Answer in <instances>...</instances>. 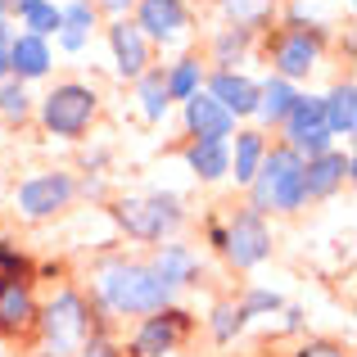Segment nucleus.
Masks as SVG:
<instances>
[{"instance_id":"nucleus-1","label":"nucleus","mask_w":357,"mask_h":357,"mask_svg":"<svg viewBox=\"0 0 357 357\" xmlns=\"http://www.w3.org/2000/svg\"><path fill=\"white\" fill-rule=\"evenodd\" d=\"M96 294L105 298V307H114L122 317H136V312H163L172 289L140 262H109L96 276Z\"/></svg>"},{"instance_id":"nucleus-2","label":"nucleus","mask_w":357,"mask_h":357,"mask_svg":"<svg viewBox=\"0 0 357 357\" xmlns=\"http://www.w3.org/2000/svg\"><path fill=\"white\" fill-rule=\"evenodd\" d=\"M249 185H253V213H294L303 204V158L289 145L267 149Z\"/></svg>"},{"instance_id":"nucleus-3","label":"nucleus","mask_w":357,"mask_h":357,"mask_svg":"<svg viewBox=\"0 0 357 357\" xmlns=\"http://www.w3.org/2000/svg\"><path fill=\"white\" fill-rule=\"evenodd\" d=\"M114 218L118 227L127 231L131 240H163L172 236L176 227H181V204H176V195H145V199H118L114 204Z\"/></svg>"},{"instance_id":"nucleus-4","label":"nucleus","mask_w":357,"mask_h":357,"mask_svg":"<svg viewBox=\"0 0 357 357\" xmlns=\"http://www.w3.org/2000/svg\"><path fill=\"white\" fill-rule=\"evenodd\" d=\"M41 331H45V344L54 349V357L82 349V340H86V331H91V312H86V303H82V294H73V289L54 294L41 312Z\"/></svg>"},{"instance_id":"nucleus-5","label":"nucleus","mask_w":357,"mask_h":357,"mask_svg":"<svg viewBox=\"0 0 357 357\" xmlns=\"http://www.w3.org/2000/svg\"><path fill=\"white\" fill-rule=\"evenodd\" d=\"M96 118V91L82 86V82H68V86H54L41 105V122L54 131V136H82Z\"/></svg>"},{"instance_id":"nucleus-6","label":"nucleus","mask_w":357,"mask_h":357,"mask_svg":"<svg viewBox=\"0 0 357 357\" xmlns=\"http://www.w3.org/2000/svg\"><path fill=\"white\" fill-rule=\"evenodd\" d=\"M285 136H289V149H294L298 158H317V154H326L331 149V131H326V109H321V100H312V96H298L294 100V109L285 114Z\"/></svg>"},{"instance_id":"nucleus-7","label":"nucleus","mask_w":357,"mask_h":357,"mask_svg":"<svg viewBox=\"0 0 357 357\" xmlns=\"http://www.w3.org/2000/svg\"><path fill=\"white\" fill-rule=\"evenodd\" d=\"M222 249H227V258L236 262V267H258V262L271 253V236H267V227H262V213H253V208L236 213Z\"/></svg>"},{"instance_id":"nucleus-8","label":"nucleus","mask_w":357,"mask_h":357,"mask_svg":"<svg viewBox=\"0 0 357 357\" xmlns=\"http://www.w3.org/2000/svg\"><path fill=\"white\" fill-rule=\"evenodd\" d=\"M73 176L68 172H41L32 176V181L18 185V208L27 213V218H50V213H59L63 204L73 199Z\"/></svg>"},{"instance_id":"nucleus-9","label":"nucleus","mask_w":357,"mask_h":357,"mask_svg":"<svg viewBox=\"0 0 357 357\" xmlns=\"http://www.w3.org/2000/svg\"><path fill=\"white\" fill-rule=\"evenodd\" d=\"M181 335H185V312L163 307V312L145 317V326H140L136 340H131V353H136V357H163V353L176 349Z\"/></svg>"},{"instance_id":"nucleus-10","label":"nucleus","mask_w":357,"mask_h":357,"mask_svg":"<svg viewBox=\"0 0 357 357\" xmlns=\"http://www.w3.org/2000/svg\"><path fill=\"white\" fill-rule=\"evenodd\" d=\"M185 127L195 131V140H227L236 131V118L208 96V91H195L185 100Z\"/></svg>"},{"instance_id":"nucleus-11","label":"nucleus","mask_w":357,"mask_h":357,"mask_svg":"<svg viewBox=\"0 0 357 357\" xmlns=\"http://www.w3.org/2000/svg\"><path fill=\"white\" fill-rule=\"evenodd\" d=\"M349 172H353L349 154H335V149L317 154L312 163H303V199H326V195H335Z\"/></svg>"},{"instance_id":"nucleus-12","label":"nucleus","mask_w":357,"mask_h":357,"mask_svg":"<svg viewBox=\"0 0 357 357\" xmlns=\"http://www.w3.org/2000/svg\"><path fill=\"white\" fill-rule=\"evenodd\" d=\"M136 27L140 36H154V41H176L185 27V5L181 0H140Z\"/></svg>"},{"instance_id":"nucleus-13","label":"nucleus","mask_w":357,"mask_h":357,"mask_svg":"<svg viewBox=\"0 0 357 357\" xmlns=\"http://www.w3.org/2000/svg\"><path fill=\"white\" fill-rule=\"evenodd\" d=\"M317 54H321V41H317V36H307V32H285V36L276 41V68H280V77H285V82L307 77V73L317 68Z\"/></svg>"},{"instance_id":"nucleus-14","label":"nucleus","mask_w":357,"mask_h":357,"mask_svg":"<svg viewBox=\"0 0 357 357\" xmlns=\"http://www.w3.org/2000/svg\"><path fill=\"white\" fill-rule=\"evenodd\" d=\"M109 45H114V59H118V73H122V77H140V73H145L149 45H145V36H140L136 23L118 18V23L109 27Z\"/></svg>"},{"instance_id":"nucleus-15","label":"nucleus","mask_w":357,"mask_h":357,"mask_svg":"<svg viewBox=\"0 0 357 357\" xmlns=\"http://www.w3.org/2000/svg\"><path fill=\"white\" fill-rule=\"evenodd\" d=\"M5 59H9V73H18V82H32V77H45V73H50V45H45L41 36L23 32V36L9 41Z\"/></svg>"},{"instance_id":"nucleus-16","label":"nucleus","mask_w":357,"mask_h":357,"mask_svg":"<svg viewBox=\"0 0 357 357\" xmlns=\"http://www.w3.org/2000/svg\"><path fill=\"white\" fill-rule=\"evenodd\" d=\"M208 96L218 100L231 118L253 114V109H258V86H253L249 77H240V73H218V77L208 82Z\"/></svg>"},{"instance_id":"nucleus-17","label":"nucleus","mask_w":357,"mask_h":357,"mask_svg":"<svg viewBox=\"0 0 357 357\" xmlns=\"http://www.w3.org/2000/svg\"><path fill=\"white\" fill-rule=\"evenodd\" d=\"M32 317H36V307H32L27 285H23L18 276H0V335L23 331Z\"/></svg>"},{"instance_id":"nucleus-18","label":"nucleus","mask_w":357,"mask_h":357,"mask_svg":"<svg viewBox=\"0 0 357 357\" xmlns=\"http://www.w3.org/2000/svg\"><path fill=\"white\" fill-rule=\"evenodd\" d=\"M154 271L158 280H163L167 289H176V285H185V280H195V271H199V258H195L185 244H163V249L154 253Z\"/></svg>"},{"instance_id":"nucleus-19","label":"nucleus","mask_w":357,"mask_h":357,"mask_svg":"<svg viewBox=\"0 0 357 357\" xmlns=\"http://www.w3.org/2000/svg\"><path fill=\"white\" fill-rule=\"evenodd\" d=\"M321 109H326V131H331V136H353L357 131V86L353 82L335 86L331 96L321 100Z\"/></svg>"},{"instance_id":"nucleus-20","label":"nucleus","mask_w":357,"mask_h":357,"mask_svg":"<svg viewBox=\"0 0 357 357\" xmlns=\"http://www.w3.org/2000/svg\"><path fill=\"white\" fill-rule=\"evenodd\" d=\"M185 163H190L195 176L218 181V176L231 172V149H227V140H195V145L185 149Z\"/></svg>"},{"instance_id":"nucleus-21","label":"nucleus","mask_w":357,"mask_h":357,"mask_svg":"<svg viewBox=\"0 0 357 357\" xmlns=\"http://www.w3.org/2000/svg\"><path fill=\"white\" fill-rule=\"evenodd\" d=\"M294 100H298V91L289 86L285 77H267L258 86V109H253V114H262V122H285V114L294 109Z\"/></svg>"},{"instance_id":"nucleus-22","label":"nucleus","mask_w":357,"mask_h":357,"mask_svg":"<svg viewBox=\"0 0 357 357\" xmlns=\"http://www.w3.org/2000/svg\"><path fill=\"white\" fill-rule=\"evenodd\" d=\"M91 23H96V9L86 0H73L68 9H59V41L63 50H82L91 36Z\"/></svg>"},{"instance_id":"nucleus-23","label":"nucleus","mask_w":357,"mask_h":357,"mask_svg":"<svg viewBox=\"0 0 357 357\" xmlns=\"http://www.w3.org/2000/svg\"><path fill=\"white\" fill-rule=\"evenodd\" d=\"M14 9H18V18H23V27L32 36H50V32H59V9L50 5V0H14Z\"/></svg>"},{"instance_id":"nucleus-24","label":"nucleus","mask_w":357,"mask_h":357,"mask_svg":"<svg viewBox=\"0 0 357 357\" xmlns=\"http://www.w3.org/2000/svg\"><path fill=\"white\" fill-rule=\"evenodd\" d=\"M262 154H267V145H262L258 131H244V136L236 140V181H240V185L253 181V172H258Z\"/></svg>"},{"instance_id":"nucleus-25","label":"nucleus","mask_w":357,"mask_h":357,"mask_svg":"<svg viewBox=\"0 0 357 357\" xmlns=\"http://www.w3.org/2000/svg\"><path fill=\"white\" fill-rule=\"evenodd\" d=\"M222 14H227L236 27H244V32H253L258 23H267L271 0H222Z\"/></svg>"},{"instance_id":"nucleus-26","label":"nucleus","mask_w":357,"mask_h":357,"mask_svg":"<svg viewBox=\"0 0 357 357\" xmlns=\"http://www.w3.org/2000/svg\"><path fill=\"white\" fill-rule=\"evenodd\" d=\"M140 109H145L149 122H158L167 114V82H163V73H140Z\"/></svg>"},{"instance_id":"nucleus-27","label":"nucleus","mask_w":357,"mask_h":357,"mask_svg":"<svg viewBox=\"0 0 357 357\" xmlns=\"http://www.w3.org/2000/svg\"><path fill=\"white\" fill-rule=\"evenodd\" d=\"M163 82H167V100H190L195 91H199V63H195V59H181Z\"/></svg>"},{"instance_id":"nucleus-28","label":"nucleus","mask_w":357,"mask_h":357,"mask_svg":"<svg viewBox=\"0 0 357 357\" xmlns=\"http://www.w3.org/2000/svg\"><path fill=\"white\" fill-rule=\"evenodd\" d=\"M240 326H244V312H240L236 303H218V307H213V335H218L222 344H227V340H236V331H240Z\"/></svg>"},{"instance_id":"nucleus-29","label":"nucleus","mask_w":357,"mask_h":357,"mask_svg":"<svg viewBox=\"0 0 357 357\" xmlns=\"http://www.w3.org/2000/svg\"><path fill=\"white\" fill-rule=\"evenodd\" d=\"M244 45H249V32L244 27H231V32L218 36V63H236L244 54Z\"/></svg>"},{"instance_id":"nucleus-30","label":"nucleus","mask_w":357,"mask_h":357,"mask_svg":"<svg viewBox=\"0 0 357 357\" xmlns=\"http://www.w3.org/2000/svg\"><path fill=\"white\" fill-rule=\"evenodd\" d=\"M0 114H5V118H18V122L27 118V96H23V86H18V82L0 86Z\"/></svg>"},{"instance_id":"nucleus-31","label":"nucleus","mask_w":357,"mask_h":357,"mask_svg":"<svg viewBox=\"0 0 357 357\" xmlns=\"http://www.w3.org/2000/svg\"><path fill=\"white\" fill-rule=\"evenodd\" d=\"M276 307H280V298H276V294H267V289H253V294L244 298L240 312H244V317H253V312H276Z\"/></svg>"},{"instance_id":"nucleus-32","label":"nucleus","mask_w":357,"mask_h":357,"mask_svg":"<svg viewBox=\"0 0 357 357\" xmlns=\"http://www.w3.org/2000/svg\"><path fill=\"white\" fill-rule=\"evenodd\" d=\"M82 357H118V349L105 335H96V340H82Z\"/></svg>"},{"instance_id":"nucleus-33","label":"nucleus","mask_w":357,"mask_h":357,"mask_svg":"<svg viewBox=\"0 0 357 357\" xmlns=\"http://www.w3.org/2000/svg\"><path fill=\"white\" fill-rule=\"evenodd\" d=\"M294 357H349V353H340L335 344H307V349H298Z\"/></svg>"},{"instance_id":"nucleus-34","label":"nucleus","mask_w":357,"mask_h":357,"mask_svg":"<svg viewBox=\"0 0 357 357\" xmlns=\"http://www.w3.org/2000/svg\"><path fill=\"white\" fill-rule=\"evenodd\" d=\"M100 5H105V9H114V14H122V9H127L131 0H100Z\"/></svg>"},{"instance_id":"nucleus-35","label":"nucleus","mask_w":357,"mask_h":357,"mask_svg":"<svg viewBox=\"0 0 357 357\" xmlns=\"http://www.w3.org/2000/svg\"><path fill=\"white\" fill-rule=\"evenodd\" d=\"M0 50H9V23L0 18Z\"/></svg>"},{"instance_id":"nucleus-36","label":"nucleus","mask_w":357,"mask_h":357,"mask_svg":"<svg viewBox=\"0 0 357 357\" xmlns=\"http://www.w3.org/2000/svg\"><path fill=\"white\" fill-rule=\"evenodd\" d=\"M5 73H9V59H5V50H0V77H5Z\"/></svg>"}]
</instances>
